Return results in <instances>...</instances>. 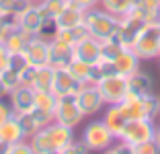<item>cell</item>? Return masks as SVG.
Segmentation results:
<instances>
[{
	"mask_svg": "<svg viewBox=\"0 0 160 154\" xmlns=\"http://www.w3.org/2000/svg\"><path fill=\"white\" fill-rule=\"evenodd\" d=\"M140 62L142 60L138 58V54L133 51V47H121V51L117 54V58L113 60V64H115V70H117L119 74L129 76L136 70H140Z\"/></svg>",
	"mask_w": 160,
	"mask_h": 154,
	"instance_id": "16",
	"label": "cell"
},
{
	"mask_svg": "<svg viewBox=\"0 0 160 154\" xmlns=\"http://www.w3.org/2000/svg\"><path fill=\"white\" fill-rule=\"evenodd\" d=\"M47 134L52 138V144H53V152H64L68 146L74 142V127H68V126H62L58 121L47 123Z\"/></svg>",
	"mask_w": 160,
	"mask_h": 154,
	"instance_id": "15",
	"label": "cell"
},
{
	"mask_svg": "<svg viewBox=\"0 0 160 154\" xmlns=\"http://www.w3.org/2000/svg\"><path fill=\"white\" fill-rule=\"evenodd\" d=\"M56 23H58V29H74L80 23H84V10L74 8V6L68 4L66 10L56 19Z\"/></svg>",
	"mask_w": 160,
	"mask_h": 154,
	"instance_id": "23",
	"label": "cell"
},
{
	"mask_svg": "<svg viewBox=\"0 0 160 154\" xmlns=\"http://www.w3.org/2000/svg\"><path fill=\"white\" fill-rule=\"evenodd\" d=\"M129 152H132V154H156V152H158V146H156L154 140H150V142H144V144L132 146Z\"/></svg>",
	"mask_w": 160,
	"mask_h": 154,
	"instance_id": "35",
	"label": "cell"
},
{
	"mask_svg": "<svg viewBox=\"0 0 160 154\" xmlns=\"http://www.w3.org/2000/svg\"><path fill=\"white\" fill-rule=\"evenodd\" d=\"M94 84H97V89H99L105 105H119V103L125 99L127 90H129V80H127V76L119 74V72L103 76V78H99Z\"/></svg>",
	"mask_w": 160,
	"mask_h": 154,
	"instance_id": "3",
	"label": "cell"
},
{
	"mask_svg": "<svg viewBox=\"0 0 160 154\" xmlns=\"http://www.w3.org/2000/svg\"><path fill=\"white\" fill-rule=\"evenodd\" d=\"M43 19H45V17L41 14L39 4L37 2H31V4L14 19V23H17V27H19L23 33H27L29 37H35V35L39 33V29H41Z\"/></svg>",
	"mask_w": 160,
	"mask_h": 154,
	"instance_id": "11",
	"label": "cell"
},
{
	"mask_svg": "<svg viewBox=\"0 0 160 154\" xmlns=\"http://www.w3.org/2000/svg\"><path fill=\"white\" fill-rule=\"evenodd\" d=\"M127 80H129V90H133L138 95H148L154 89V80H152V76L148 72L136 70L133 74L127 76Z\"/></svg>",
	"mask_w": 160,
	"mask_h": 154,
	"instance_id": "21",
	"label": "cell"
},
{
	"mask_svg": "<svg viewBox=\"0 0 160 154\" xmlns=\"http://www.w3.org/2000/svg\"><path fill=\"white\" fill-rule=\"evenodd\" d=\"M56 33H58V23H56V19H43L41 29H39V33H37V37L45 39V41H52V39L56 37Z\"/></svg>",
	"mask_w": 160,
	"mask_h": 154,
	"instance_id": "31",
	"label": "cell"
},
{
	"mask_svg": "<svg viewBox=\"0 0 160 154\" xmlns=\"http://www.w3.org/2000/svg\"><path fill=\"white\" fill-rule=\"evenodd\" d=\"M103 121H105V126L111 130V134H113L115 138H119V134L123 131L127 119H125V115H123V111H121L119 105H109V109L105 111Z\"/></svg>",
	"mask_w": 160,
	"mask_h": 154,
	"instance_id": "19",
	"label": "cell"
},
{
	"mask_svg": "<svg viewBox=\"0 0 160 154\" xmlns=\"http://www.w3.org/2000/svg\"><path fill=\"white\" fill-rule=\"evenodd\" d=\"M78 89H80V84L76 82V78L70 74V70H68L66 66L56 68V72H53L52 93L56 95L58 99H62V97H74Z\"/></svg>",
	"mask_w": 160,
	"mask_h": 154,
	"instance_id": "13",
	"label": "cell"
},
{
	"mask_svg": "<svg viewBox=\"0 0 160 154\" xmlns=\"http://www.w3.org/2000/svg\"><path fill=\"white\" fill-rule=\"evenodd\" d=\"M53 72H56L53 66H41V68H37L35 78H33V89L35 90H52Z\"/></svg>",
	"mask_w": 160,
	"mask_h": 154,
	"instance_id": "25",
	"label": "cell"
},
{
	"mask_svg": "<svg viewBox=\"0 0 160 154\" xmlns=\"http://www.w3.org/2000/svg\"><path fill=\"white\" fill-rule=\"evenodd\" d=\"M72 58L82 60V62H86V64H97V62L103 58V41L92 37V35L80 39L78 43H74V54H72Z\"/></svg>",
	"mask_w": 160,
	"mask_h": 154,
	"instance_id": "10",
	"label": "cell"
},
{
	"mask_svg": "<svg viewBox=\"0 0 160 154\" xmlns=\"http://www.w3.org/2000/svg\"><path fill=\"white\" fill-rule=\"evenodd\" d=\"M136 2L138 0H99V4L115 17H125L136 6Z\"/></svg>",
	"mask_w": 160,
	"mask_h": 154,
	"instance_id": "26",
	"label": "cell"
},
{
	"mask_svg": "<svg viewBox=\"0 0 160 154\" xmlns=\"http://www.w3.org/2000/svg\"><path fill=\"white\" fill-rule=\"evenodd\" d=\"M64 152H88V146H86L82 140H80V142H76V140H74L66 150H64Z\"/></svg>",
	"mask_w": 160,
	"mask_h": 154,
	"instance_id": "39",
	"label": "cell"
},
{
	"mask_svg": "<svg viewBox=\"0 0 160 154\" xmlns=\"http://www.w3.org/2000/svg\"><path fill=\"white\" fill-rule=\"evenodd\" d=\"M84 23L92 37L105 41V39L113 37L115 33L119 31L121 17H115V14H111L105 8H90L84 13Z\"/></svg>",
	"mask_w": 160,
	"mask_h": 154,
	"instance_id": "1",
	"label": "cell"
},
{
	"mask_svg": "<svg viewBox=\"0 0 160 154\" xmlns=\"http://www.w3.org/2000/svg\"><path fill=\"white\" fill-rule=\"evenodd\" d=\"M49 47H52V66L53 68L68 66V62L72 60V54H74V45L53 37L52 41H49Z\"/></svg>",
	"mask_w": 160,
	"mask_h": 154,
	"instance_id": "18",
	"label": "cell"
},
{
	"mask_svg": "<svg viewBox=\"0 0 160 154\" xmlns=\"http://www.w3.org/2000/svg\"><path fill=\"white\" fill-rule=\"evenodd\" d=\"M133 51L140 60H152L160 58V21L142 25L133 39Z\"/></svg>",
	"mask_w": 160,
	"mask_h": 154,
	"instance_id": "2",
	"label": "cell"
},
{
	"mask_svg": "<svg viewBox=\"0 0 160 154\" xmlns=\"http://www.w3.org/2000/svg\"><path fill=\"white\" fill-rule=\"evenodd\" d=\"M68 4L70 6H74V8H80V10H90V8H94V6L99 4V0H68Z\"/></svg>",
	"mask_w": 160,
	"mask_h": 154,
	"instance_id": "36",
	"label": "cell"
},
{
	"mask_svg": "<svg viewBox=\"0 0 160 154\" xmlns=\"http://www.w3.org/2000/svg\"><path fill=\"white\" fill-rule=\"evenodd\" d=\"M23 58L27 60L29 66L33 68H41V66H52V47H49V41L41 37H31L23 51Z\"/></svg>",
	"mask_w": 160,
	"mask_h": 154,
	"instance_id": "7",
	"label": "cell"
},
{
	"mask_svg": "<svg viewBox=\"0 0 160 154\" xmlns=\"http://www.w3.org/2000/svg\"><path fill=\"white\" fill-rule=\"evenodd\" d=\"M74 101L80 107V111H82L84 117H90L94 113H99L105 105L103 97H101L99 89H97V84H80V89L74 95Z\"/></svg>",
	"mask_w": 160,
	"mask_h": 154,
	"instance_id": "6",
	"label": "cell"
},
{
	"mask_svg": "<svg viewBox=\"0 0 160 154\" xmlns=\"http://www.w3.org/2000/svg\"><path fill=\"white\" fill-rule=\"evenodd\" d=\"M154 142L158 146V152H160V126H156V134H154Z\"/></svg>",
	"mask_w": 160,
	"mask_h": 154,
	"instance_id": "41",
	"label": "cell"
},
{
	"mask_svg": "<svg viewBox=\"0 0 160 154\" xmlns=\"http://www.w3.org/2000/svg\"><path fill=\"white\" fill-rule=\"evenodd\" d=\"M56 105H58V97L52 90H35V105L31 111L41 121V126H47V123L53 121Z\"/></svg>",
	"mask_w": 160,
	"mask_h": 154,
	"instance_id": "9",
	"label": "cell"
},
{
	"mask_svg": "<svg viewBox=\"0 0 160 154\" xmlns=\"http://www.w3.org/2000/svg\"><path fill=\"white\" fill-rule=\"evenodd\" d=\"M125 17L136 21V23H140V25L160 21V0H138L136 6Z\"/></svg>",
	"mask_w": 160,
	"mask_h": 154,
	"instance_id": "12",
	"label": "cell"
},
{
	"mask_svg": "<svg viewBox=\"0 0 160 154\" xmlns=\"http://www.w3.org/2000/svg\"><path fill=\"white\" fill-rule=\"evenodd\" d=\"M14 17H8V14H2L0 13V43L6 39V35L10 33V29L14 27Z\"/></svg>",
	"mask_w": 160,
	"mask_h": 154,
	"instance_id": "34",
	"label": "cell"
},
{
	"mask_svg": "<svg viewBox=\"0 0 160 154\" xmlns=\"http://www.w3.org/2000/svg\"><path fill=\"white\" fill-rule=\"evenodd\" d=\"M0 78H2V82H4L6 86L12 90L14 86H19V84H21V72L14 70L12 66H8L4 72H0Z\"/></svg>",
	"mask_w": 160,
	"mask_h": 154,
	"instance_id": "32",
	"label": "cell"
},
{
	"mask_svg": "<svg viewBox=\"0 0 160 154\" xmlns=\"http://www.w3.org/2000/svg\"><path fill=\"white\" fill-rule=\"evenodd\" d=\"M10 95V89L6 86L4 82H2V78H0V99H4V97H8Z\"/></svg>",
	"mask_w": 160,
	"mask_h": 154,
	"instance_id": "40",
	"label": "cell"
},
{
	"mask_svg": "<svg viewBox=\"0 0 160 154\" xmlns=\"http://www.w3.org/2000/svg\"><path fill=\"white\" fill-rule=\"evenodd\" d=\"M29 4H31V0H0V13L17 19Z\"/></svg>",
	"mask_w": 160,
	"mask_h": 154,
	"instance_id": "29",
	"label": "cell"
},
{
	"mask_svg": "<svg viewBox=\"0 0 160 154\" xmlns=\"http://www.w3.org/2000/svg\"><path fill=\"white\" fill-rule=\"evenodd\" d=\"M10 105H12V111L19 115V113H27L33 109L35 105V89L33 86H27V84H19L10 90Z\"/></svg>",
	"mask_w": 160,
	"mask_h": 154,
	"instance_id": "14",
	"label": "cell"
},
{
	"mask_svg": "<svg viewBox=\"0 0 160 154\" xmlns=\"http://www.w3.org/2000/svg\"><path fill=\"white\" fill-rule=\"evenodd\" d=\"M17 119H19V123H21V130H23L25 138H31V136H33L37 130H41V127H43L41 121H39L37 117H35L33 111L19 113V115H17Z\"/></svg>",
	"mask_w": 160,
	"mask_h": 154,
	"instance_id": "28",
	"label": "cell"
},
{
	"mask_svg": "<svg viewBox=\"0 0 160 154\" xmlns=\"http://www.w3.org/2000/svg\"><path fill=\"white\" fill-rule=\"evenodd\" d=\"M31 148H33L35 154H53V144H52V138L47 134L45 126L31 136Z\"/></svg>",
	"mask_w": 160,
	"mask_h": 154,
	"instance_id": "24",
	"label": "cell"
},
{
	"mask_svg": "<svg viewBox=\"0 0 160 154\" xmlns=\"http://www.w3.org/2000/svg\"><path fill=\"white\" fill-rule=\"evenodd\" d=\"M142 105H144V113H146V119L154 121L156 117L160 115V99L154 93L142 95Z\"/></svg>",
	"mask_w": 160,
	"mask_h": 154,
	"instance_id": "30",
	"label": "cell"
},
{
	"mask_svg": "<svg viewBox=\"0 0 160 154\" xmlns=\"http://www.w3.org/2000/svg\"><path fill=\"white\" fill-rule=\"evenodd\" d=\"M2 152L6 154H33V148H31V142H25V140H19L14 142V144H8L2 148Z\"/></svg>",
	"mask_w": 160,
	"mask_h": 154,
	"instance_id": "33",
	"label": "cell"
},
{
	"mask_svg": "<svg viewBox=\"0 0 160 154\" xmlns=\"http://www.w3.org/2000/svg\"><path fill=\"white\" fill-rule=\"evenodd\" d=\"M12 115H14L12 105H10V103H4V99H0V123H4L6 119H10Z\"/></svg>",
	"mask_w": 160,
	"mask_h": 154,
	"instance_id": "38",
	"label": "cell"
},
{
	"mask_svg": "<svg viewBox=\"0 0 160 154\" xmlns=\"http://www.w3.org/2000/svg\"><path fill=\"white\" fill-rule=\"evenodd\" d=\"M0 150H2V148H0Z\"/></svg>",
	"mask_w": 160,
	"mask_h": 154,
	"instance_id": "43",
	"label": "cell"
},
{
	"mask_svg": "<svg viewBox=\"0 0 160 154\" xmlns=\"http://www.w3.org/2000/svg\"><path fill=\"white\" fill-rule=\"evenodd\" d=\"M82 119H84V115H82L80 107L76 105L74 97L58 99L56 113H53V121L62 123V126H68V127H76V126H80Z\"/></svg>",
	"mask_w": 160,
	"mask_h": 154,
	"instance_id": "8",
	"label": "cell"
},
{
	"mask_svg": "<svg viewBox=\"0 0 160 154\" xmlns=\"http://www.w3.org/2000/svg\"><path fill=\"white\" fill-rule=\"evenodd\" d=\"M154 134H156V126L152 119H127L125 127H123L117 140L132 148V146L154 140Z\"/></svg>",
	"mask_w": 160,
	"mask_h": 154,
	"instance_id": "4",
	"label": "cell"
},
{
	"mask_svg": "<svg viewBox=\"0 0 160 154\" xmlns=\"http://www.w3.org/2000/svg\"><path fill=\"white\" fill-rule=\"evenodd\" d=\"M19 140H25V134L21 130L17 113H14L10 119H6L4 123H0V148H4L8 144H14V142H19Z\"/></svg>",
	"mask_w": 160,
	"mask_h": 154,
	"instance_id": "17",
	"label": "cell"
},
{
	"mask_svg": "<svg viewBox=\"0 0 160 154\" xmlns=\"http://www.w3.org/2000/svg\"><path fill=\"white\" fill-rule=\"evenodd\" d=\"M10 58H12V54L6 49L4 43H0V72H4L10 66Z\"/></svg>",
	"mask_w": 160,
	"mask_h": 154,
	"instance_id": "37",
	"label": "cell"
},
{
	"mask_svg": "<svg viewBox=\"0 0 160 154\" xmlns=\"http://www.w3.org/2000/svg\"><path fill=\"white\" fill-rule=\"evenodd\" d=\"M113 140H117V138L111 134V130L105 126L103 119L90 121L82 131V142L88 146V150H99V152L101 150H109L113 146Z\"/></svg>",
	"mask_w": 160,
	"mask_h": 154,
	"instance_id": "5",
	"label": "cell"
},
{
	"mask_svg": "<svg viewBox=\"0 0 160 154\" xmlns=\"http://www.w3.org/2000/svg\"><path fill=\"white\" fill-rule=\"evenodd\" d=\"M45 19H58L68 6V0H39L37 2Z\"/></svg>",
	"mask_w": 160,
	"mask_h": 154,
	"instance_id": "27",
	"label": "cell"
},
{
	"mask_svg": "<svg viewBox=\"0 0 160 154\" xmlns=\"http://www.w3.org/2000/svg\"><path fill=\"white\" fill-rule=\"evenodd\" d=\"M66 68L70 70V74L76 78V82H78V84H94L92 64H86V62H82V60L72 58V60L68 62Z\"/></svg>",
	"mask_w": 160,
	"mask_h": 154,
	"instance_id": "20",
	"label": "cell"
},
{
	"mask_svg": "<svg viewBox=\"0 0 160 154\" xmlns=\"http://www.w3.org/2000/svg\"><path fill=\"white\" fill-rule=\"evenodd\" d=\"M29 39H31V37H29L27 33H23L19 27H17V25H14V27L10 29V33L6 35V39H4L2 43H4L6 49H8L10 54L14 56V54H23L25 47H27V43H29Z\"/></svg>",
	"mask_w": 160,
	"mask_h": 154,
	"instance_id": "22",
	"label": "cell"
},
{
	"mask_svg": "<svg viewBox=\"0 0 160 154\" xmlns=\"http://www.w3.org/2000/svg\"><path fill=\"white\" fill-rule=\"evenodd\" d=\"M31 2H39V0H31Z\"/></svg>",
	"mask_w": 160,
	"mask_h": 154,
	"instance_id": "42",
	"label": "cell"
}]
</instances>
